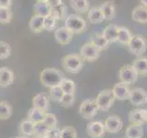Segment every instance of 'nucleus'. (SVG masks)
<instances>
[{
  "label": "nucleus",
  "mask_w": 147,
  "mask_h": 138,
  "mask_svg": "<svg viewBox=\"0 0 147 138\" xmlns=\"http://www.w3.org/2000/svg\"><path fill=\"white\" fill-rule=\"evenodd\" d=\"M63 75L59 70L55 68H44L40 72V79L41 84L46 87L52 89L53 87L60 86L61 82L63 80Z\"/></svg>",
  "instance_id": "f257e3e1"
},
{
  "label": "nucleus",
  "mask_w": 147,
  "mask_h": 138,
  "mask_svg": "<svg viewBox=\"0 0 147 138\" xmlns=\"http://www.w3.org/2000/svg\"><path fill=\"white\" fill-rule=\"evenodd\" d=\"M63 66L64 70L71 74H78L84 66V60L80 54L70 53L64 56L63 59Z\"/></svg>",
  "instance_id": "f03ea898"
},
{
  "label": "nucleus",
  "mask_w": 147,
  "mask_h": 138,
  "mask_svg": "<svg viewBox=\"0 0 147 138\" xmlns=\"http://www.w3.org/2000/svg\"><path fill=\"white\" fill-rule=\"evenodd\" d=\"M64 27L73 33H81L86 28V22L77 14H70L64 20Z\"/></svg>",
  "instance_id": "7ed1b4c3"
},
{
  "label": "nucleus",
  "mask_w": 147,
  "mask_h": 138,
  "mask_svg": "<svg viewBox=\"0 0 147 138\" xmlns=\"http://www.w3.org/2000/svg\"><path fill=\"white\" fill-rule=\"evenodd\" d=\"M95 100L98 110L102 112H109L115 100L112 89H103L100 91Z\"/></svg>",
  "instance_id": "20e7f679"
},
{
  "label": "nucleus",
  "mask_w": 147,
  "mask_h": 138,
  "mask_svg": "<svg viewBox=\"0 0 147 138\" xmlns=\"http://www.w3.org/2000/svg\"><path fill=\"white\" fill-rule=\"evenodd\" d=\"M98 112V108L96 106V100L94 99H85L80 104L79 107V114L84 119L89 120L94 118Z\"/></svg>",
  "instance_id": "39448f33"
},
{
  "label": "nucleus",
  "mask_w": 147,
  "mask_h": 138,
  "mask_svg": "<svg viewBox=\"0 0 147 138\" xmlns=\"http://www.w3.org/2000/svg\"><path fill=\"white\" fill-rule=\"evenodd\" d=\"M129 51L133 53L136 56L141 57L142 54L145 53L146 51V41L142 36L141 35H134L132 36V38L131 40V41L129 43V44L127 45Z\"/></svg>",
  "instance_id": "423d86ee"
},
{
  "label": "nucleus",
  "mask_w": 147,
  "mask_h": 138,
  "mask_svg": "<svg viewBox=\"0 0 147 138\" xmlns=\"http://www.w3.org/2000/svg\"><path fill=\"white\" fill-rule=\"evenodd\" d=\"M119 77L121 79V82L124 83V84L131 85L134 84L138 80L139 76L131 64H127V66H124L119 69Z\"/></svg>",
  "instance_id": "0eeeda50"
},
{
  "label": "nucleus",
  "mask_w": 147,
  "mask_h": 138,
  "mask_svg": "<svg viewBox=\"0 0 147 138\" xmlns=\"http://www.w3.org/2000/svg\"><path fill=\"white\" fill-rule=\"evenodd\" d=\"M52 7V15L56 20H65L68 14V7L61 0H52L49 1Z\"/></svg>",
  "instance_id": "6e6552de"
},
{
  "label": "nucleus",
  "mask_w": 147,
  "mask_h": 138,
  "mask_svg": "<svg viewBox=\"0 0 147 138\" xmlns=\"http://www.w3.org/2000/svg\"><path fill=\"white\" fill-rule=\"evenodd\" d=\"M101 51L94 46L91 43H86L80 50V56L83 60L87 62H94L99 57Z\"/></svg>",
  "instance_id": "1a4fd4ad"
},
{
  "label": "nucleus",
  "mask_w": 147,
  "mask_h": 138,
  "mask_svg": "<svg viewBox=\"0 0 147 138\" xmlns=\"http://www.w3.org/2000/svg\"><path fill=\"white\" fill-rule=\"evenodd\" d=\"M123 126L122 120L116 115H110L104 122V127L106 132L110 133H116L121 130Z\"/></svg>",
  "instance_id": "9d476101"
},
{
  "label": "nucleus",
  "mask_w": 147,
  "mask_h": 138,
  "mask_svg": "<svg viewBox=\"0 0 147 138\" xmlns=\"http://www.w3.org/2000/svg\"><path fill=\"white\" fill-rule=\"evenodd\" d=\"M86 133L90 138H102L106 133L104 123L98 121L88 122L86 124Z\"/></svg>",
  "instance_id": "9b49d317"
},
{
  "label": "nucleus",
  "mask_w": 147,
  "mask_h": 138,
  "mask_svg": "<svg viewBox=\"0 0 147 138\" xmlns=\"http://www.w3.org/2000/svg\"><path fill=\"white\" fill-rule=\"evenodd\" d=\"M129 121L131 124L142 125L147 122V110L142 108L131 110L129 113Z\"/></svg>",
  "instance_id": "f8f14e48"
},
{
  "label": "nucleus",
  "mask_w": 147,
  "mask_h": 138,
  "mask_svg": "<svg viewBox=\"0 0 147 138\" xmlns=\"http://www.w3.org/2000/svg\"><path fill=\"white\" fill-rule=\"evenodd\" d=\"M74 33L65 27H60L54 31V39L57 43L61 45H66L71 43Z\"/></svg>",
  "instance_id": "ddd939ff"
},
{
  "label": "nucleus",
  "mask_w": 147,
  "mask_h": 138,
  "mask_svg": "<svg viewBox=\"0 0 147 138\" xmlns=\"http://www.w3.org/2000/svg\"><path fill=\"white\" fill-rule=\"evenodd\" d=\"M130 101L132 105L140 106L147 103V92L141 89V87H135L131 89Z\"/></svg>",
  "instance_id": "4468645a"
},
{
  "label": "nucleus",
  "mask_w": 147,
  "mask_h": 138,
  "mask_svg": "<svg viewBox=\"0 0 147 138\" xmlns=\"http://www.w3.org/2000/svg\"><path fill=\"white\" fill-rule=\"evenodd\" d=\"M112 92L115 97V99L126 100L130 99L131 89H130V87H129V85L124 84L122 82L117 83L112 89Z\"/></svg>",
  "instance_id": "2eb2a0df"
},
{
  "label": "nucleus",
  "mask_w": 147,
  "mask_h": 138,
  "mask_svg": "<svg viewBox=\"0 0 147 138\" xmlns=\"http://www.w3.org/2000/svg\"><path fill=\"white\" fill-rule=\"evenodd\" d=\"M35 15L40 16L42 18H46L51 15L52 13V7L49 0H39L34 5Z\"/></svg>",
  "instance_id": "dca6fc26"
},
{
  "label": "nucleus",
  "mask_w": 147,
  "mask_h": 138,
  "mask_svg": "<svg viewBox=\"0 0 147 138\" xmlns=\"http://www.w3.org/2000/svg\"><path fill=\"white\" fill-rule=\"evenodd\" d=\"M32 106L36 109H39L46 112L50 106V99L44 93L37 94L32 99Z\"/></svg>",
  "instance_id": "f3484780"
},
{
  "label": "nucleus",
  "mask_w": 147,
  "mask_h": 138,
  "mask_svg": "<svg viewBox=\"0 0 147 138\" xmlns=\"http://www.w3.org/2000/svg\"><path fill=\"white\" fill-rule=\"evenodd\" d=\"M119 30V27L117 26L116 24H109L104 29L102 35L104 38L109 41V44L117 41Z\"/></svg>",
  "instance_id": "a211bd4d"
},
{
  "label": "nucleus",
  "mask_w": 147,
  "mask_h": 138,
  "mask_svg": "<svg viewBox=\"0 0 147 138\" xmlns=\"http://www.w3.org/2000/svg\"><path fill=\"white\" fill-rule=\"evenodd\" d=\"M131 18L134 21L139 23H147V7L139 5L133 8Z\"/></svg>",
  "instance_id": "6ab92c4d"
},
{
  "label": "nucleus",
  "mask_w": 147,
  "mask_h": 138,
  "mask_svg": "<svg viewBox=\"0 0 147 138\" xmlns=\"http://www.w3.org/2000/svg\"><path fill=\"white\" fill-rule=\"evenodd\" d=\"M100 10L103 14L105 20H111L115 18V14H116V8H115V5L112 2L106 1L100 5Z\"/></svg>",
  "instance_id": "aec40b11"
},
{
  "label": "nucleus",
  "mask_w": 147,
  "mask_h": 138,
  "mask_svg": "<svg viewBox=\"0 0 147 138\" xmlns=\"http://www.w3.org/2000/svg\"><path fill=\"white\" fill-rule=\"evenodd\" d=\"M14 82V73L7 67L0 68V86L5 87L10 86Z\"/></svg>",
  "instance_id": "412c9836"
},
{
  "label": "nucleus",
  "mask_w": 147,
  "mask_h": 138,
  "mask_svg": "<svg viewBox=\"0 0 147 138\" xmlns=\"http://www.w3.org/2000/svg\"><path fill=\"white\" fill-rule=\"evenodd\" d=\"M29 27L32 32L40 33L44 30V18L38 15H33L29 22Z\"/></svg>",
  "instance_id": "4be33fe9"
},
{
  "label": "nucleus",
  "mask_w": 147,
  "mask_h": 138,
  "mask_svg": "<svg viewBox=\"0 0 147 138\" xmlns=\"http://www.w3.org/2000/svg\"><path fill=\"white\" fill-rule=\"evenodd\" d=\"M131 66L135 69L138 76H147V58L139 57L133 61Z\"/></svg>",
  "instance_id": "5701e85b"
},
{
  "label": "nucleus",
  "mask_w": 147,
  "mask_h": 138,
  "mask_svg": "<svg viewBox=\"0 0 147 138\" xmlns=\"http://www.w3.org/2000/svg\"><path fill=\"white\" fill-rule=\"evenodd\" d=\"M87 18H88L89 21L91 23H93V24H99V23L105 20L103 14L101 12L99 7H91L88 11V14H87Z\"/></svg>",
  "instance_id": "b1692460"
},
{
  "label": "nucleus",
  "mask_w": 147,
  "mask_h": 138,
  "mask_svg": "<svg viewBox=\"0 0 147 138\" xmlns=\"http://www.w3.org/2000/svg\"><path fill=\"white\" fill-rule=\"evenodd\" d=\"M144 135V129L142 125L130 124L125 131L126 138H142Z\"/></svg>",
  "instance_id": "393cba45"
},
{
  "label": "nucleus",
  "mask_w": 147,
  "mask_h": 138,
  "mask_svg": "<svg viewBox=\"0 0 147 138\" xmlns=\"http://www.w3.org/2000/svg\"><path fill=\"white\" fill-rule=\"evenodd\" d=\"M90 43L100 51L108 48L109 43L106 40L102 34H94L90 37Z\"/></svg>",
  "instance_id": "a878e982"
},
{
  "label": "nucleus",
  "mask_w": 147,
  "mask_h": 138,
  "mask_svg": "<svg viewBox=\"0 0 147 138\" xmlns=\"http://www.w3.org/2000/svg\"><path fill=\"white\" fill-rule=\"evenodd\" d=\"M70 3L74 10L78 13H86L90 9V2L86 0H72Z\"/></svg>",
  "instance_id": "bb28decb"
},
{
  "label": "nucleus",
  "mask_w": 147,
  "mask_h": 138,
  "mask_svg": "<svg viewBox=\"0 0 147 138\" xmlns=\"http://www.w3.org/2000/svg\"><path fill=\"white\" fill-rule=\"evenodd\" d=\"M131 38H132L131 32L130 31V30H129L128 28H126V27H119L117 41H119V43H121V44L128 45L129 43L131 41Z\"/></svg>",
  "instance_id": "cd10ccee"
},
{
  "label": "nucleus",
  "mask_w": 147,
  "mask_h": 138,
  "mask_svg": "<svg viewBox=\"0 0 147 138\" xmlns=\"http://www.w3.org/2000/svg\"><path fill=\"white\" fill-rule=\"evenodd\" d=\"M45 113L46 112H42V110L32 107L29 110V112H28V119H29L30 121H31L32 122L38 123V122H40L43 121Z\"/></svg>",
  "instance_id": "c85d7f7f"
},
{
  "label": "nucleus",
  "mask_w": 147,
  "mask_h": 138,
  "mask_svg": "<svg viewBox=\"0 0 147 138\" xmlns=\"http://www.w3.org/2000/svg\"><path fill=\"white\" fill-rule=\"evenodd\" d=\"M20 131L24 136H30L33 135L34 133V122L30 121L29 119L23 120L20 123Z\"/></svg>",
  "instance_id": "c756f323"
},
{
  "label": "nucleus",
  "mask_w": 147,
  "mask_h": 138,
  "mask_svg": "<svg viewBox=\"0 0 147 138\" xmlns=\"http://www.w3.org/2000/svg\"><path fill=\"white\" fill-rule=\"evenodd\" d=\"M12 115V107L7 101L0 102V120H7Z\"/></svg>",
  "instance_id": "7c9ffc66"
},
{
  "label": "nucleus",
  "mask_w": 147,
  "mask_h": 138,
  "mask_svg": "<svg viewBox=\"0 0 147 138\" xmlns=\"http://www.w3.org/2000/svg\"><path fill=\"white\" fill-rule=\"evenodd\" d=\"M60 87L62 89L64 94H74L76 89V85L73 80L63 78V80L60 84Z\"/></svg>",
  "instance_id": "2f4dec72"
},
{
  "label": "nucleus",
  "mask_w": 147,
  "mask_h": 138,
  "mask_svg": "<svg viewBox=\"0 0 147 138\" xmlns=\"http://www.w3.org/2000/svg\"><path fill=\"white\" fill-rule=\"evenodd\" d=\"M49 128L45 125L43 122H40L38 123H34V133L33 135L36 138H44L46 133H47Z\"/></svg>",
  "instance_id": "473e14b6"
},
{
  "label": "nucleus",
  "mask_w": 147,
  "mask_h": 138,
  "mask_svg": "<svg viewBox=\"0 0 147 138\" xmlns=\"http://www.w3.org/2000/svg\"><path fill=\"white\" fill-rule=\"evenodd\" d=\"M63 92L62 90V89L60 87V86L57 87H53L52 89H50V93H49V97L50 99H52L54 102H59L63 96Z\"/></svg>",
  "instance_id": "72a5a7b5"
},
{
  "label": "nucleus",
  "mask_w": 147,
  "mask_h": 138,
  "mask_svg": "<svg viewBox=\"0 0 147 138\" xmlns=\"http://www.w3.org/2000/svg\"><path fill=\"white\" fill-rule=\"evenodd\" d=\"M12 20V11L8 7H0V23L7 24Z\"/></svg>",
  "instance_id": "f704fd0d"
},
{
  "label": "nucleus",
  "mask_w": 147,
  "mask_h": 138,
  "mask_svg": "<svg viewBox=\"0 0 147 138\" xmlns=\"http://www.w3.org/2000/svg\"><path fill=\"white\" fill-rule=\"evenodd\" d=\"M42 122L49 129L57 127V119H56V117H55V115L53 113L46 112L45 115H44V118H43Z\"/></svg>",
  "instance_id": "c9c22d12"
},
{
  "label": "nucleus",
  "mask_w": 147,
  "mask_h": 138,
  "mask_svg": "<svg viewBox=\"0 0 147 138\" xmlns=\"http://www.w3.org/2000/svg\"><path fill=\"white\" fill-rule=\"evenodd\" d=\"M60 138H77L76 129L73 126H66L61 130Z\"/></svg>",
  "instance_id": "e433bc0d"
},
{
  "label": "nucleus",
  "mask_w": 147,
  "mask_h": 138,
  "mask_svg": "<svg viewBox=\"0 0 147 138\" xmlns=\"http://www.w3.org/2000/svg\"><path fill=\"white\" fill-rule=\"evenodd\" d=\"M11 53L10 45L5 41H0V60H5L9 57Z\"/></svg>",
  "instance_id": "4c0bfd02"
},
{
  "label": "nucleus",
  "mask_w": 147,
  "mask_h": 138,
  "mask_svg": "<svg viewBox=\"0 0 147 138\" xmlns=\"http://www.w3.org/2000/svg\"><path fill=\"white\" fill-rule=\"evenodd\" d=\"M75 102V95L74 94H63V98L59 101L61 106L64 108H69Z\"/></svg>",
  "instance_id": "58836bf2"
},
{
  "label": "nucleus",
  "mask_w": 147,
  "mask_h": 138,
  "mask_svg": "<svg viewBox=\"0 0 147 138\" xmlns=\"http://www.w3.org/2000/svg\"><path fill=\"white\" fill-rule=\"evenodd\" d=\"M56 22L57 20L52 15L44 18V30L47 31L53 30L55 29V27H56Z\"/></svg>",
  "instance_id": "ea45409f"
},
{
  "label": "nucleus",
  "mask_w": 147,
  "mask_h": 138,
  "mask_svg": "<svg viewBox=\"0 0 147 138\" xmlns=\"http://www.w3.org/2000/svg\"><path fill=\"white\" fill-rule=\"evenodd\" d=\"M60 135H61V129L55 127L49 129L44 138H60Z\"/></svg>",
  "instance_id": "a19ab883"
},
{
  "label": "nucleus",
  "mask_w": 147,
  "mask_h": 138,
  "mask_svg": "<svg viewBox=\"0 0 147 138\" xmlns=\"http://www.w3.org/2000/svg\"><path fill=\"white\" fill-rule=\"evenodd\" d=\"M12 5L11 0H0V7H8L10 8Z\"/></svg>",
  "instance_id": "79ce46f5"
},
{
  "label": "nucleus",
  "mask_w": 147,
  "mask_h": 138,
  "mask_svg": "<svg viewBox=\"0 0 147 138\" xmlns=\"http://www.w3.org/2000/svg\"><path fill=\"white\" fill-rule=\"evenodd\" d=\"M141 4L142 5V6L147 7V0H142V1H141Z\"/></svg>",
  "instance_id": "37998d69"
},
{
  "label": "nucleus",
  "mask_w": 147,
  "mask_h": 138,
  "mask_svg": "<svg viewBox=\"0 0 147 138\" xmlns=\"http://www.w3.org/2000/svg\"><path fill=\"white\" fill-rule=\"evenodd\" d=\"M17 138H28L27 136H18Z\"/></svg>",
  "instance_id": "c03bdc74"
}]
</instances>
